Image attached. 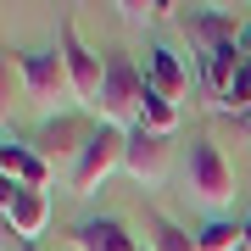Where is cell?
<instances>
[{"mask_svg":"<svg viewBox=\"0 0 251 251\" xmlns=\"http://www.w3.org/2000/svg\"><path fill=\"white\" fill-rule=\"evenodd\" d=\"M84 145H90V134H78V123H67V117L50 123V151L56 156H84Z\"/></svg>","mask_w":251,"mask_h":251,"instance_id":"9a60e30c","label":"cell"},{"mask_svg":"<svg viewBox=\"0 0 251 251\" xmlns=\"http://www.w3.org/2000/svg\"><path fill=\"white\" fill-rule=\"evenodd\" d=\"M246 128H251V123H246Z\"/></svg>","mask_w":251,"mask_h":251,"instance_id":"44dd1931","label":"cell"},{"mask_svg":"<svg viewBox=\"0 0 251 251\" xmlns=\"http://www.w3.org/2000/svg\"><path fill=\"white\" fill-rule=\"evenodd\" d=\"M73 246L78 251H140V240L128 234L123 218H84L73 229Z\"/></svg>","mask_w":251,"mask_h":251,"instance_id":"30bf717a","label":"cell"},{"mask_svg":"<svg viewBox=\"0 0 251 251\" xmlns=\"http://www.w3.org/2000/svg\"><path fill=\"white\" fill-rule=\"evenodd\" d=\"M240 62H246V50L240 45H218V50H201V84L212 95H224L229 90V78L240 73Z\"/></svg>","mask_w":251,"mask_h":251,"instance_id":"8fae6325","label":"cell"},{"mask_svg":"<svg viewBox=\"0 0 251 251\" xmlns=\"http://www.w3.org/2000/svg\"><path fill=\"white\" fill-rule=\"evenodd\" d=\"M240 50H246V62H251V23L240 28Z\"/></svg>","mask_w":251,"mask_h":251,"instance_id":"e0dca14e","label":"cell"},{"mask_svg":"<svg viewBox=\"0 0 251 251\" xmlns=\"http://www.w3.org/2000/svg\"><path fill=\"white\" fill-rule=\"evenodd\" d=\"M134 128H145V134H162V140H168L173 128H179V100L156 95L151 84H145V100H140V123H134Z\"/></svg>","mask_w":251,"mask_h":251,"instance_id":"7c38bea8","label":"cell"},{"mask_svg":"<svg viewBox=\"0 0 251 251\" xmlns=\"http://www.w3.org/2000/svg\"><path fill=\"white\" fill-rule=\"evenodd\" d=\"M201 251H246V224H229V218H206L196 229Z\"/></svg>","mask_w":251,"mask_h":251,"instance_id":"5bb4252c","label":"cell"},{"mask_svg":"<svg viewBox=\"0 0 251 251\" xmlns=\"http://www.w3.org/2000/svg\"><path fill=\"white\" fill-rule=\"evenodd\" d=\"M184 184H190V196H196L201 206H224V201H234V168L224 162V151H218L212 140H196V145H190Z\"/></svg>","mask_w":251,"mask_h":251,"instance_id":"3957f363","label":"cell"},{"mask_svg":"<svg viewBox=\"0 0 251 251\" xmlns=\"http://www.w3.org/2000/svg\"><path fill=\"white\" fill-rule=\"evenodd\" d=\"M246 251H251V218H246Z\"/></svg>","mask_w":251,"mask_h":251,"instance_id":"ac0fdd59","label":"cell"},{"mask_svg":"<svg viewBox=\"0 0 251 251\" xmlns=\"http://www.w3.org/2000/svg\"><path fill=\"white\" fill-rule=\"evenodd\" d=\"M17 73L28 84V100L34 106H56V100L73 95V73H67V56L62 50H17Z\"/></svg>","mask_w":251,"mask_h":251,"instance_id":"277c9868","label":"cell"},{"mask_svg":"<svg viewBox=\"0 0 251 251\" xmlns=\"http://www.w3.org/2000/svg\"><path fill=\"white\" fill-rule=\"evenodd\" d=\"M145 84H151L156 95L179 100V95L190 90V67H184V56L168 50V45H151V50H145Z\"/></svg>","mask_w":251,"mask_h":251,"instance_id":"9c48e42d","label":"cell"},{"mask_svg":"<svg viewBox=\"0 0 251 251\" xmlns=\"http://www.w3.org/2000/svg\"><path fill=\"white\" fill-rule=\"evenodd\" d=\"M123 156H128V128L100 123L90 134V145H84V156L73 162V190H78V196H95V190L123 168Z\"/></svg>","mask_w":251,"mask_h":251,"instance_id":"6da1fadb","label":"cell"},{"mask_svg":"<svg viewBox=\"0 0 251 251\" xmlns=\"http://www.w3.org/2000/svg\"><path fill=\"white\" fill-rule=\"evenodd\" d=\"M6 224H11V234H17L23 246H34L39 234H45V224H50V201H45V190L6 184Z\"/></svg>","mask_w":251,"mask_h":251,"instance_id":"8992f818","label":"cell"},{"mask_svg":"<svg viewBox=\"0 0 251 251\" xmlns=\"http://www.w3.org/2000/svg\"><path fill=\"white\" fill-rule=\"evenodd\" d=\"M218 106L224 112H251V62H240V73L229 78V90L218 95Z\"/></svg>","mask_w":251,"mask_h":251,"instance_id":"2e32d148","label":"cell"},{"mask_svg":"<svg viewBox=\"0 0 251 251\" xmlns=\"http://www.w3.org/2000/svg\"><path fill=\"white\" fill-rule=\"evenodd\" d=\"M62 56H67V73H73V100L78 106L100 112V90H106V62L78 39V23H62Z\"/></svg>","mask_w":251,"mask_h":251,"instance_id":"5b68a950","label":"cell"},{"mask_svg":"<svg viewBox=\"0 0 251 251\" xmlns=\"http://www.w3.org/2000/svg\"><path fill=\"white\" fill-rule=\"evenodd\" d=\"M145 229H151V251H201L196 234H190L184 224H173L168 212H156V206L145 212Z\"/></svg>","mask_w":251,"mask_h":251,"instance_id":"4fadbf2b","label":"cell"},{"mask_svg":"<svg viewBox=\"0 0 251 251\" xmlns=\"http://www.w3.org/2000/svg\"><path fill=\"white\" fill-rule=\"evenodd\" d=\"M123 173L134 184H162V173H168V140L162 134H145V128H128V156H123Z\"/></svg>","mask_w":251,"mask_h":251,"instance_id":"52a82bcc","label":"cell"},{"mask_svg":"<svg viewBox=\"0 0 251 251\" xmlns=\"http://www.w3.org/2000/svg\"><path fill=\"white\" fill-rule=\"evenodd\" d=\"M0 173H6V184H28V190H45L50 184V156H39V151H28L23 140H11L0 145Z\"/></svg>","mask_w":251,"mask_h":251,"instance_id":"ba28073f","label":"cell"},{"mask_svg":"<svg viewBox=\"0 0 251 251\" xmlns=\"http://www.w3.org/2000/svg\"><path fill=\"white\" fill-rule=\"evenodd\" d=\"M140 100H145V73L128 56H106V90H100V123L123 128L140 123Z\"/></svg>","mask_w":251,"mask_h":251,"instance_id":"7a4b0ae2","label":"cell"},{"mask_svg":"<svg viewBox=\"0 0 251 251\" xmlns=\"http://www.w3.org/2000/svg\"><path fill=\"white\" fill-rule=\"evenodd\" d=\"M23 251H39V246H23Z\"/></svg>","mask_w":251,"mask_h":251,"instance_id":"d6986e66","label":"cell"},{"mask_svg":"<svg viewBox=\"0 0 251 251\" xmlns=\"http://www.w3.org/2000/svg\"><path fill=\"white\" fill-rule=\"evenodd\" d=\"M140 251H151V246H140Z\"/></svg>","mask_w":251,"mask_h":251,"instance_id":"ffe728a7","label":"cell"}]
</instances>
